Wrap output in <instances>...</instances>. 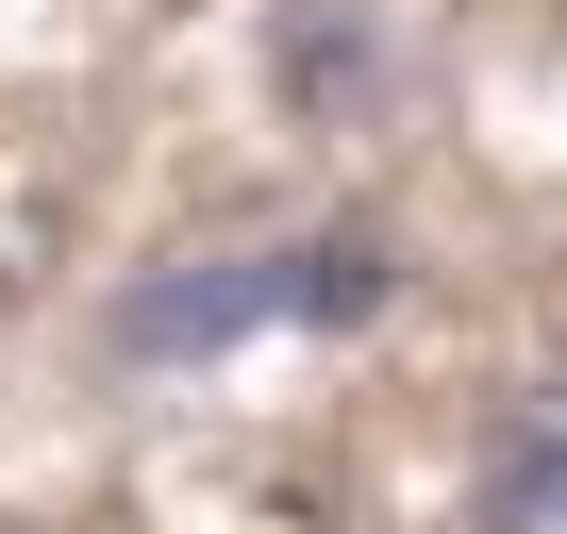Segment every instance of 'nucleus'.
<instances>
[{"label": "nucleus", "mask_w": 567, "mask_h": 534, "mask_svg": "<svg viewBox=\"0 0 567 534\" xmlns=\"http://www.w3.org/2000/svg\"><path fill=\"white\" fill-rule=\"evenodd\" d=\"M401 301V234L384 217H301V234H217V250H167L134 267L117 301V351L134 368H217L250 335H351Z\"/></svg>", "instance_id": "nucleus-1"}, {"label": "nucleus", "mask_w": 567, "mask_h": 534, "mask_svg": "<svg viewBox=\"0 0 567 534\" xmlns=\"http://www.w3.org/2000/svg\"><path fill=\"white\" fill-rule=\"evenodd\" d=\"M467 534H567V384H534L484 468H467Z\"/></svg>", "instance_id": "nucleus-2"}]
</instances>
